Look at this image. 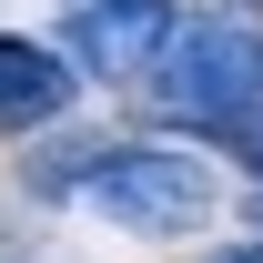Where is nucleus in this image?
Listing matches in <instances>:
<instances>
[{
  "instance_id": "1",
  "label": "nucleus",
  "mask_w": 263,
  "mask_h": 263,
  "mask_svg": "<svg viewBox=\"0 0 263 263\" xmlns=\"http://www.w3.org/2000/svg\"><path fill=\"white\" fill-rule=\"evenodd\" d=\"M263 101V31L243 21H172L162 61H152V111L162 122H193V132H233L243 111Z\"/></svg>"
},
{
  "instance_id": "3",
  "label": "nucleus",
  "mask_w": 263,
  "mask_h": 263,
  "mask_svg": "<svg viewBox=\"0 0 263 263\" xmlns=\"http://www.w3.org/2000/svg\"><path fill=\"white\" fill-rule=\"evenodd\" d=\"M172 41V0H81L71 10V61L101 81H142Z\"/></svg>"
},
{
  "instance_id": "2",
  "label": "nucleus",
  "mask_w": 263,
  "mask_h": 263,
  "mask_svg": "<svg viewBox=\"0 0 263 263\" xmlns=\"http://www.w3.org/2000/svg\"><path fill=\"white\" fill-rule=\"evenodd\" d=\"M51 182H71V193L91 202V213H111L122 233H193L202 213H213V172L182 162V152H142V142L71 152Z\"/></svg>"
},
{
  "instance_id": "5",
  "label": "nucleus",
  "mask_w": 263,
  "mask_h": 263,
  "mask_svg": "<svg viewBox=\"0 0 263 263\" xmlns=\"http://www.w3.org/2000/svg\"><path fill=\"white\" fill-rule=\"evenodd\" d=\"M213 263H263V243H233V253H213Z\"/></svg>"
},
{
  "instance_id": "4",
  "label": "nucleus",
  "mask_w": 263,
  "mask_h": 263,
  "mask_svg": "<svg viewBox=\"0 0 263 263\" xmlns=\"http://www.w3.org/2000/svg\"><path fill=\"white\" fill-rule=\"evenodd\" d=\"M71 91H81V81H71V61L61 51H51V41H0V122L10 132H31V122H61L71 111Z\"/></svg>"
}]
</instances>
